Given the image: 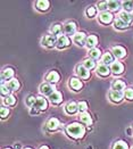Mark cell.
<instances>
[{"label":"cell","mask_w":133,"mask_h":149,"mask_svg":"<svg viewBox=\"0 0 133 149\" xmlns=\"http://www.w3.org/2000/svg\"><path fill=\"white\" fill-rule=\"evenodd\" d=\"M65 130H66L67 136L71 139H74V140L82 139L85 136V132H86V127L80 122H73V123L67 124Z\"/></svg>","instance_id":"obj_1"},{"label":"cell","mask_w":133,"mask_h":149,"mask_svg":"<svg viewBox=\"0 0 133 149\" xmlns=\"http://www.w3.org/2000/svg\"><path fill=\"white\" fill-rule=\"evenodd\" d=\"M57 40H58V38L49 33V34L43 36V38L41 39V46L47 49H52L57 46Z\"/></svg>","instance_id":"obj_2"},{"label":"cell","mask_w":133,"mask_h":149,"mask_svg":"<svg viewBox=\"0 0 133 149\" xmlns=\"http://www.w3.org/2000/svg\"><path fill=\"white\" fill-rule=\"evenodd\" d=\"M114 18H115L114 14L111 12H109V10L100 13L98 15V21H99V23L101 25H110L113 22H115Z\"/></svg>","instance_id":"obj_3"},{"label":"cell","mask_w":133,"mask_h":149,"mask_svg":"<svg viewBox=\"0 0 133 149\" xmlns=\"http://www.w3.org/2000/svg\"><path fill=\"white\" fill-rule=\"evenodd\" d=\"M68 87H70V89H72L74 92H80L83 89L84 84H83V81L79 77H70Z\"/></svg>","instance_id":"obj_4"},{"label":"cell","mask_w":133,"mask_h":149,"mask_svg":"<svg viewBox=\"0 0 133 149\" xmlns=\"http://www.w3.org/2000/svg\"><path fill=\"white\" fill-rule=\"evenodd\" d=\"M61 121L58 118H56V117L49 118L48 121H47V123H46V129L48 130L49 132H56V131H58L61 129Z\"/></svg>","instance_id":"obj_5"},{"label":"cell","mask_w":133,"mask_h":149,"mask_svg":"<svg viewBox=\"0 0 133 149\" xmlns=\"http://www.w3.org/2000/svg\"><path fill=\"white\" fill-rule=\"evenodd\" d=\"M39 91H40V93L45 97V96H48L50 97L55 91H56V87L54 86V84H50L48 82H45V83H42L40 88H39Z\"/></svg>","instance_id":"obj_6"},{"label":"cell","mask_w":133,"mask_h":149,"mask_svg":"<svg viewBox=\"0 0 133 149\" xmlns=\"http://www.w3.org/2000/svg\"><path fill=\"white\" fill-rule=\"evenodd\" d=\"M15 75V70L13 67H5L1 72V84H5L6 81H10L14 79Z\"/></svg>","instance_id":"obj_7"},{"label":"cell","mask_w":133,"mask_h":149,"mask_svg":"<svg viewBox=\"0 0 133 149\" xmlns=\"http://www.w3.org/2000/svg\"><path fill=\"white\" fill-rule=\"evenodd\" d=\"M96 73L101 77H108L109 75L111 74V70L108 65H106L104 63H99L97 68H96Z\"/></svg>","instance_id":"obj_8"},{"label":"cell","mask_w":133,"mask_h":149,"mask_svg":"<svg viewBox=\"0 0 133 149\" xmlns=\"http://www.w3.org/2000/svg\"><path fill=\"white\" fill-rule=\"evenodd\" d=\"M108 98L113 104H120L125 98L124 92L121 91H115V90H110L108 92Z\"/></svg>","instance_id":"obj_9"},{"label":"cell","mask_w":133,"mask_h":149,"mask_svg":"<svg viewBox=\"0 0 133 149\" xmlns=\"http://www.w3.org/2000/svg\"><path fill=\"white\" fill-rule=\"evenodd\" d=\"M86 39H88V36L85 32H83V31L76 32V34L73 37V42L79 47H84L85 43H86Z\"/></svg>","instance_id":"obj_10"},{"label":"cell","mask_w":133,"mask_h":149,"mask_svg":"<svg viewBox=\"0 0 133 149\" xmlns=\"http://www.w3.org/2000/svg\"><path fill=\"white\" fill-rule=\"evenodd\" d=\"M75 72H76V75L79 76V79H81V80H89L90 76H91L90 71L88 68H85L84 66H83V64H79L76 66Z\"/></svg>","instance_id":"obj_11"},{"label":"cell","mask_w":133,"mask_h":149,"mask_svg":"<svg viewBox=\"0 0 133 149\" xmlns=\"http://www.w3.org/2000/svg\"><path fill=\"white\" fill-rule=\"evenodd\" d=\"M71 43H72L71 38L67 37V36H61V37H58L56 48H57V49H59V50L66 49V48H68V47L71 46Z\"/></svg>","instance_id":"obj_12"},{"label":"cell","mask_w":133,"mask_h":149,"mask_svg":"<svg viewBox=\"0 0 133 149\" xmlns=\"http://www.w3.org/2000/svg\"><path fill=\"white\" fill-rule=\"evenodd\" d=\"M111 54H113L114 57L117 58V59H124V58L127 56L126 49H125L124 47H122V46H114V47L111 48Z\"/></svg>","instance_id":"obj_13"},{"label":"cell","mask_w":133,"mask_h":149,"mask_svg":"<svg viewBox=\"0 0 133 149\" xmlns=\"http://www.w3.org/2000/svg\"><path fill=\"white\" fill-rule=\"evenodd\" d=\"M76 27H77V25L75 22H67V23H65L64 24V33H65V36H67V37H71V36H75L76 34Z\"/></svg>","instance_id":"obj_14"},{"label":"cell","mask_w":133,"mask_h":149,"mask_svg":"<svg viewBox=\"0 0 133 149\" xmlns=\"http://www.w3.org/2000/svg\"><path fill=\"white\" fill-rule=\"evenodd\" d=\"M59 80H61V74L57 72V71H49L47 75H46V81L50 83V84H56V83H58L59 82Z\"/></svg>","instance_id":"obj_15"},{"label":"cell","mask_w":133,"mask_h":149,"mask_svg":"<svg viewBox=\"0 0 133 149\" xmlns=\"http://www.w3.org/2000/svg\"><path fill=\"white\" fill-rule=\"evenodd\" d=\"M34 107H36L40 112H46L48 109V100L46 99L43 96L36 97V101L34 104Z\"/></svg>","instance_id":"obj_16"},{"label":"cell","mask_w":133,"mask_h":149,"mask_svg":"<svg viewBox=\"0 0 133 149\" xmlns=\"http://www.w3.org/2000/svg\"><path fill=\"white\" fill-rule=\"evenodd\" d=\"M64 111L67 115H75L76 113L79 112V105L75 101H70L65 105Z\"/></svg>","instance_id":"obj_17"},{"label":"cell","mask_w":133,"mask_h":149,"mask_svg":"<svg viewBox=\"0 0 133 149\" xmlns=\"http://www.w3.org/2000/svg\"><path fill=\"white\" fill-rule=\"evenodd\" d=\"M36 8L38 12H48L49 8H50V1L49 0H38L36 2Z\"/></svg>","instance_id":"obj_18"},{"label":"cell","mask_w":133,"mask_h":149,"mask_svg":"<svg viewBox=\"0 0 133 149\" xmlns=\"http://www.w3.org/2000/svg\"><path fill=\"white\" fill-rule=\"evenodd\" d=\"M49 99H50V102H51L54 106H59L61 102H63V93H61V91L56 90V91L49 97Z\"/></svg>","instance_id":"obj_19"},{"label":"cell","mask_w":133,"mask_h":149,"mask_svg":"<svg viewBox=\"0 0 133 149\" xmlns=\"http://www.w3.org/2000/svg\"><path fill=\"white\" fill-rule=\"evenodd\" d=\"M110 70L114 75H121L125 70V66L122 62H115L113 65H110Z\"/></svg>","instance_id":"obj_20"},{"label":"cell","mask_w":133,"mask_h":149,"mask_svg":"<svg viewBox=\"0 0 133 149\" xmlns=\"http://www.w3.org/2000/svg\"><path fill=\"white\" fill-rule=\"evenodd\" d=\"M98 45V37L96 34H90L88 36V39H86V43H85V47L89 50L95 49L97 48Z\"/></svg>","instance_id":"obj_21"},{"label":"cell","mask_w":133,"mask_h":149,"mask_svg":"<svg viewBox=\"0 0 133 149\" xmlns=\"http://www.w3.org/2000/svg\"><path fill=\"white\" fill-rule=\"evenodd\" d=\"M64 32V25H61V23H55L51 25L50 27V34L55 36V37H61L63 36L61 33Z\"/></svg>","instance_id":"obj_22"},{"label":"cell","mask_w":133,"mask_h":149,"mask_svg":"<svg viewBox=\"0 0 133 149\" xmlns=\"http://www.w3.org/2000/svg\"><path fill=\"white\" fill-rule=\"evenodd\" d=\"M5 84L7 86V88H8L12 92H14V91H18V90L21 89V82H19L16 77H14L13 80L8 81V82H6Z\"/></svg>","instance_id":"obj_23"},{"label":"cell","mask_w":133,"mask_h":149,"mask_svg":"<svg viewBox=\"0 0 133 149\" xmlns=\"http://www.w3.org/2000/svg\"><path fill=\"white\" fill-rule=\"evenodd\" d=\"M125 88H126V84H125V82L121 80V79H117V80H115L113 83H111V90H115V91H125Z\"/></svg>","instance_id":"obj_24"},{"label":"cell","mask_w":133,"mask_h":149,"mask_svg":"<svg viewBox=\"0 0 133 149\" xmlns=\"http://www.w3.org/2000/svg\"><path fill=\"white\" fill-rule=\"evenodd\" d=\"M118 18H121L122 21L125 22L129 26L133 23V14L125 12V10H123V12H121L118 14Z\"/></svg>","instance_id":"obj_25"},{"label":"cell","mask_w":133,"mask_h":149,"mask_svg":"<svg viewBox=\"0 0 133 149\" xmlns=\"http://www.w3.org/2000/svg\"><path fill=\"white\" fill-rule=\"evenodd\" d=\"M116 62L115 61V57L114 55L111 54V51H106L104 55H102V58H101V63L106 64V65H113L114 63Z\"/></svg>","instance_id":"obj_26"},{"label":"cell","mask_w":133,"mask_h":149,"mask_svg":"<svg viewBox=\"0 0 133 149\" xmlns=\"http://www.w3.org/2000/svg\"><path fill=\"white\" fill-rule=\"evenodd\" d=\"M102 55L104 54L101 52V50L99 49V48H95V49L89 50V58H91V59H93L96 62L102 58Z\"/></svg>","instance_id":"obj_27"},{"label":"cell","mask_w":133,"mask_h":149,"mask_svg":"<svg viewBox=\"0 0 133 149\" xmlns=\"http://www.w3.org/2000/svg\"><path fill=\"white\" fill-rule=\"evenodd\" d=\"M80 121H81V123H82V124L86 125L88 127H89V126H91L92 123H93V120H92V117H91V115H90L89 113L81 114V116H80Z\"/></svg>","instance_id":"obj_28"},{"label":"cell","mask_w":133,"mask_h":149,"mask_svg":"<svg viewBox=\"0 0 133 149\" xmlns=\"http://www.w3.org/2000/svg\"><path fill=\"white\" fill-rule=\"evenodd\" d=\"M107 5H108V9L109 12H118L120 8H121L122 2L121 1H116V0H108L107 1Z\"/></svg>","instance_id":"obj_29"},{"label":"cell","mask_w":133,"mask_h":149,"mask_svg":"<svg viewBox=\"0 0 133 149\" xmlns=\"http://www.w3.org/2000/svg\"><path fill=\"white\" fill-rule=\"evenodd\" d=\"M82 64H83V66L85 68H88L89 71H92V70L97 68V63H96V61H93L91 58H85Z\"/></svg>","instance_id":"obj_30"},{"label":"cell","mask_w":133,"mask_h":149,"mask_svg":"<svg viewBox=\"0 0 133 149\" xmlns=\"http://www.w3.org/2000/svg\"><path fill=\"white\" fill-rule=\"evenodd\" d=\"M3 104H5L7 107H14V106L17 104V98H16L14 95H10V96L3 98Z\"/></svg>","instance_id":"obj_31"},{"label":"cell","mask_w":133,"mask_h":149,"mask_svg":"<svg viewBox=\"0 0 133 149\" xmlns=\"http://www.w3.org/2000/svg\"><path fill=\"white\" fill-rule=\"evenodd\" d=\"M114 27H115L116 30L124 31V30H126V29L129 27V25L126 24L125 22H123L121 18H116V19H115V22H114Z\"/></svg>","instance_id":"obj_32"},{"label":"cell","mask_w":133,"mask_h":149,"mask_svg":"<svg viewBox=\"0 0 133 149\" xmlns=\"http://www.w3.org/2000/svg\"><path fill=\"white\" fill-rule=\"evenodd\" d=\"M97 13H98L97 6H89L86 8V10H85V15H86L88 18H93V17H96Z\"/></svg>","instance_id":"obj_33"},{"label":"cell","mask_w":133,"mask_h":149,"mask_svg":"<svg viewBox=\"0 0 133 149\" xmlns=\"http://www.w3.org/2000/svg\"><path fill=\"white\" fill-rule=\"evenodd\" d=\"M111 149H130V147H129V145H127L126 141H124V140H117L116 142H114Z\"/></svg>","instance_id":"obj_34"},{"label":"cell","mask_w":133,"mask_h":149,"mask_svg":"<svg viewBox=\"0 0 133 149\" xmlns=\"http://www.w3.org/2000/svg\"><path fill=\"white\" fill-rule=\"evenodd\" d=\"M122 6H123V9L125 12L131 13L133 12V0H126V1H123L122 2Z\"/></svg>","instance_id":"obj_35"},{"label":"cell","mask_w":133,"mask_h":149,"mask_svg":"<svg viewBox=\"0 0 133 149\" xmlns=\"http://www.w3.org/2000/svg\"><path fill=\"white\" fill-rule=\"evenodd\" d=\"M77 105H79V112L81 113V114L88 113L89 105H88V102H86V101H84V100H81V101H79V102H77Z\"/></svg>","instance_id":"obj_36"},{"label":"cell","mask_w":133,"mask_h":149,"mask_svg":"<svg viewBox=\"0 0 133 149\" xmlns=\"http://www.w3.org/2000/svg\"><path fill=\"white\" fill-rule=\"evenodd\" d=\"M10 114V109L6 106H1L0 108V116H1V120H6Z\"/></svg>","instance_id":"obj_37"},{"label":"cell","mask_w":133,"mask_h":149,"mask_svg":"<svg viewBox=\"0 0 133 149\" xmlns=\"http://www.w3.org/2000/svg\"><path fill=\"white\" fill-rule=\"evenodd\" d=\"M36 97L34 96V95H30L27 98H26V100H25V105L27 106V107H33L34 106V104H36Z\"/></svg>","instance_id":"obj_38"},{"label":"cell","mask_w":133,"mask_h":149,"mask_svg":"<svg viewBox=\"0 0 133 149\" xmlns=\"http://www.w3.org/2000/svg\"><path fill=\"white\" fill-rule=\"evenodd\" d=\"M124 96L126 100L133 101V88H126L124 91Z\"/></svg>","instance_id":"obj_39"},{"label":"cell","mask_w":133,"mask_h":149,"mask_svg":"<svg viewBox=\"0 0 133 149\" xmlns=\"http://www.w3.org/2000/svg\"><path fill=\"white\" fill-rule=\"evenodd\" d=\"M97 8H98V10H100V13L107 12V9H108L107 1H99L97 5Z\"/></svg>","instance_id":"obj_40"},{"label":"cell","mask_w":133,"mask_h":149,"mask_svg":"<svg viewBox=\"0 0 133 149\" xmlns=\"http://www.w3.org/2000/svg\"><path fill=\"white\" fill-rule=\"evenodd\" d=\"M0 92H1V96H2L3 98H6V97L10 96V93H12V91L7 88L6 84H1V90H0Z\"/></svg>","instance_id":"obj_41"},{"label":"cell","mask_w":133,"mask_h":149,"mask_svg":"<svg viewBox=\"0 0 133 149\" xmlns=\"http://www.w3.org/2000/svg\"><path fill=\"white\" fill-rule=\"evenodd\" d=\"M40 113H41V112H40V111L36 108V107H34V106L30 108V114H31V115H38V114H40Z\"/></svg>","instance_id":"obj_42"},{"label":"cell","mask_w":133,"mask_h":149,"mask_svg":"<svg viewBox=\"0 0 133 149\" xmlns=\"http://www.w3.org/2000/svg\"><path fill=\"white\" fill-rule=\"evenodd\" d=\"M39 149H50V147L47 146V145H42V146H40V147H39Z\"/></svg>","instance_id":"obj_43"},{"label":"cell","mask_w":133,"mask_h":149,"mask_svg":"<svg viewBox=\"0 0 133 149\" xmlns=\"http://www.w3.org/2000/svg\"><path fill=\"white\" fill-rule=\"evenodd\" d=\"M13 149H21V145H19V143H15Z\"/></svg>","instance_id":"obj_44"},{"label":"cell","mask_w":133,"mask_h":149,"mask_svg":"<svg viewBox=\"0 0 133 149\" xmlns=\"http://www.w3.org/2000/svg\"><path fill=\"white\" fill-rule=\"evenodd\" d=\"M23 149H33V148H31V147H25V148H23Z\"/></svg>","instance_id":"obj_45"},{"label":"cell","mask_w":133,"mask_h":149,"mask_svg":"<svg viewBox=\"0 0 133 149\" xmlns=\"http://www.w3.org/2000/svg\"><path fill=\"white\" fill-rule=\"evenodd\" d=\"M5 149H13V148H10V147H7V148H5Z\"/></svg>","instance_id":"obj_46"},{"label":"cell","mask_w":133,"mask_h":149,"mask_svg":"<svg viewBox=\"0 0 133 149\" xmlns=\"http://www.w3.org/2000/svg\"><path fill=\"white\" fill-rule=\"evenodd\" d=\"M132 130H133V126H132Z\"/></svg>","instance_id":"obj_47"},{"label":"cell","mask_w":133,"mask_h":149,"mask_svg":"<svg viewBox=\"0 0 133 149\" xmlns=\"http://www.w3.org/2000/svg\"><path fill=\"white\" fill-rule=\"evenodd\" d=\"M131 149H133V147H132V148H131Z\"/></svg>","instance_id":"obj_48"}]
</instances>
